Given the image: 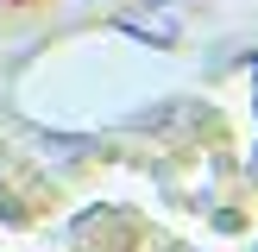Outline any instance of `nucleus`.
<instances>
[{
	"label": "nucleus",
	"mask_w": 258,
	"mask_h": 252,
	"mask_svg": "<svg viewBox=\"0 0 258 252\" xmlns=\"http://www.w3.org/2000/svg\"><path fill=\"white\" fill-rule=\"evenodd\" d=\"M151 7H170V0H151Z\"/></svg>",
	"instance_id": "f257e3e1"
}]
</instances>
